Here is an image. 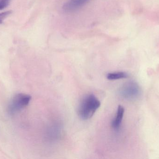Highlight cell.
<instances>
[{"instance_id": "6da1fadb", "label": "cell", "mask_w": 159, "mask_h": 159, "mask_svg": "<svg viewBox=\"0 0 159 159\" xmlns=\"http://www.w3.org/2000/svg\"><path fill=\"white\" fill-rule=\"evenodd\" d=\"M100 106L101 102L97 97L93 94H89L80 101L78 107V115L83 120H88L94 115Z\"/></svg>"}, {"instance_id": "7a4b0ae2", "label": "cell", "mask_w": 159, "mask_h": 159, "mask_svg": "<svg viewBox=\"0 0 159 159\" xmlns=\"http://www.w3.org/2000/svg\"><path fill=\"white\" fill-rule=\"evenodd\" d=\"M31 100L30 95L20 93L13 97L7 106V112L10 115L17 114L28 106Z\"/></svg>"}, {"instance_id": "3957f363", "label": "cell", "mask_w": 159, "mask_h": 159, "mask_svg": "<svg viewBox=\"0 0 159 159\" xmlns=\"http://www.w3.org/2000/svg\"><path fill=\"white\" fill-rule=\"evenodd\" d=\"M140 90L138 85L133 82L126 83L120 89V93L125 99H132L139 95Z\"/></svg>"}, {"instance_id": "277c9868", "label": "cell", "mask_w": 159, "mask_h": 159, "mask_svg": "<svg viewBox=\"0 0 159 159\" xmlns=\"http://www.w3.org/2000/svg\"><path fill=\"white\" fill-rule=\"evenodd\" d=\"M90 0H70L63 5L62 9L66 12L77 10L85 5Z\"/></svg>"}, {"instance_id": "5b68a950", "label": "cell", "mask_w": 159, "mask_h": 159, "mask_svg": "<svg viewBox=\"0 0 159 159\" xmlns=\"http://www.w3.org/2000/svg\"><path fill=\"white\" fill-rule=\"evenodd\" d=\"M124 112H125V109L124 107L121 105H119L116 115L112 122V128L116 130H118L120 128L123 116H124Z\"/></svg>"}, {"instance_id": "8992f818", "label": "cell", "mask_w": 159, "mask_h": 159, "mask_svg": "<svg viewBox=\"0 0 159 159\" xmlns=\"http://www.w3.org/2000/svg\"><path fill=\"white\" fill-rule=\"evenodd\" d=\"M128 76V74L125 72H116L108 73L107 76V78L108 80H115L127 78Z\"/></svg>"}, {"instance_id": "52a82bcc", "label": "cell", "mask_w": 159, "mask_h": 159, "mask_svg": "<svg viewBox=\"0 0 159 159\" xmlns=\"http://www.w3.org/2000/svg\"><path fill=\"white\" fill-rule=\"evenodd\" d=\"M12 13V11L11 10H8V11L0 13V24L2 23L5 19L7 17Z\"/></svg>"}, {"instance_id": "ba28073f", "label": "cell", "mask_w": 159, "mask_h": 159, "mask_svg": "<svg viewBox=\"0 0 159 159\" xmlns=\"http://www.w3.org/2000/svg\"><path fill=\"white\" fill-rule=\"evenodd\" d=\"M12 0H0V10L4 9L9 5Z\"/></svg>"}]
</instances>
